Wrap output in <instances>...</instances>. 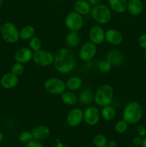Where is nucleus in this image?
Here are the masks:
<instances>
[{"mask_svg":"<svg viewBox=\"0 0 146 147\" xmlns=\"http://www.w3.org/2000/svg\"><path fill=\"white\" fill-rule=\"evenodd\" d=\"M81 41L79 32L70 31L65 37V42L69 47L70 48H75L78 47Z\"/></svg>","mask_w":146,"mask_h":147,"instance_id":"21","label":"nucleus"},{"mask_svg":"<svg viewBox=\"0 0 146 147\" xmlns=\"http://www.w3.org/2000/svg\"><path fill=\"white\" fill-rule=\"evenodd\" d=\"M35 29L31 25L24 26L19 31V37L24 41H29L35 35Z\"/></svg>","mask_w":146,"mask_h":147,"instance_id":"26","label":"nucleus"},{"mask_svg":"<svg viewBox=\"0 0 146 147\" xmlns=\"http://www.w3.org/2000/svg\"><path fill=\"white\" fill-rule=\"evenodd\" d=\"M76 63L75 54L68 47H62L54 54L53 65L58 73L64 75L70 73L75 68Z\"/></svg>","mask_w":146,"mask_h":147,"instance_id":"1","label":"nucleus"},{"mask_svg":"<svg viewBox=\"0 0 146 147\" xmlns=\"http://www.w3.org/2000/svg\"><path fill=\"white\" fill-rule=\"evenodd\" d=\"M141 147H146V138L145 139H143V142H142Z\"/></svg>","mask_w":146,"mask_h":147,"instance_id":"39","label":"nucleus"},{"mask_svg":"<svg viewBox=\"0 0 146 147\" xmlns=\"http://www.w3.org/2000/svg\"><path fill=\"white\" fill-rule=\"evenodd\" d=\"M78 99L82 104L89 105L94 101V93L90 88L86 87L81 90Z\"/></svg>","mask_w":146,"mask_h":147,"instance_id":"23","label":"nucleus"},{"mask_svg":"<svg viewBox=\"0 0 146 147\" xmlns=\"http://www.w3.org/2000/svg\"><path fill=\"white\" fill-rule=\"evenodd\" d=\"M1 25L0 24V34H1Z\"/></svg>","mask_w":146,"mask_h":147,"instance_id":"44","label":"nucleus"},{"mask_svg":"<svg viewBox=\"0 0 146 147\" xmlns=\"http://www.w3.org/2000/svg\"><path fill=\"white\" fill-rule=\"evenodd\" d=\"M33 136L31 132L27 131H24L21 132L19 136V140L20 142L23 144H27L29 142H31L33 140Z\"/></svg>","mask_w":146,"mask_h":147,"instance_id":"31","label":"nucleus"},{"mask_svg":"<svg viewBox=\"0 0 146 147\" xmlns=\"http://www.w3.org/2000/svg\"><path fill=\"white\" fill-rule=\"evenodd\" d=\"M138 44L140 47L146 50V34H142L138 38Z\"/></svg>","mask_w":146,"mask_h":147,"instance_id":"33","label":"nucleus"},{"mask_svg":"<svg viewBox=\"0 0 146 147\" xmlns=\"http://www.w3.org/2000/svg\"><path fill=\"white\" fill-rule=\"evenodd\" d=\"M90 41L96 45H101L105 40V31L100 25H93L89 30Z\"/></svg>","mask_w":146,"mask_h":147,"instance_id":"11","label":"nucleus"},{"mask_svg":"<svg viewBox=\"0 0 146 147\" xmlns=\"http://www.w3.org/2000/svg\"><path fill=\"white\" fill-rule=\"evenodd\" d=\"M33 51L29 47H21L14 53V60L17 63L26 64L32 60Z\"/></svg>","mask_w":146,"mask_h":147,"instance_id":"13","label":"nucleus"},{"mask_svg":"<svg viewBox=\"0 0 146 147\" xmlns=\"http://www.w3.org/2000/svg\"><path fill=\"white\" fill-rule=\"evenodd\" d=\"M127 11L133 16L140 15L143 11V4L141 0H128Z\"/></svg>","mask_w":146,"mask_h":147,"instance_id":"18","label":"nucleus"},{"mask_svg":"<svg viewBox=\"0 0 146 147\" xmlns=\"http://www.w3.org/2000/svg\"><path fill=\"white\" fill-rule=\"evenodd\" d=\"M107 138L100 134L94 135L92 139V143L95 147H107Z\"/></svg>","mask_w":146,"mask_h":147,"instance_id":"27","label":"nucleus"},{"mask_svg":"<svg viewBox=\"0 0 146 147\" xmlns=\"http://www.w3.org/2000/svg\"><path fill=\"white\" fill-rule=\"evenodd\" d=\"M109 7L114 12L122 14L127 11V0H108Z\"/></svg>","mask_w":146,"mask_h":147,"instance_id":"20","label":"nucleus"},{"mask_svg":"<svg viewBox=\"0 0 146 147\" xmlns=\"http://www.w3.org/2000/svg\"><path fill=\"white\" fill-rule=\"evenodd\" d=\"M107 147H117V142L115 140H110L107 142Z\"/></svg>","mask_w":146,"mask_h":147,"instance_id":"37","label":"nucleus"},{"mask_svg":"<svg viewBox=\"0 0 146 147\" xmlns=\"http://www.w3.org/2000/svg\"><path fill=\"white\" fill-rule=\"evenodd\" d=\"M3 139H4V136H3L1 132H0V143H1V142L3 141Z\"/></svg>","mask_w":146,"mask_h":147,"instance_id":"40","label":"nucleus"},{"mask_svg":"<svg viewBox=\"0 0 146 147\" xmlns=\"http://www.w3.org/2000/svg\"><path fill=\"white\" fill-rule=\"evenodd\" d=\"M84 20L81 14L75 11H70L64 19V25L69 31L79 32L83 27Z\"/></svg>","mask_w":146,"mask_h":147,"instance_id":"7","label":"nucleus"},{"mask_svg":"<svg viewBox=\"0 0 146 147\" xmlns=\"http://www.w3.org/2000/svg\"><path fill=\"white\" fill-rule=\"evenodd\" d=\"M128 123L125 121V120L122 119V120L118 121L117 123L115 125V130L117 134H123L127 130L128 128Z\"/></svg>","mask_w":146,"mask_h":147,"instance_id":"30","label":"nucleus"},{"mask_svg":"<svg viewBox=\"0 0 146 147\" xmlns=\"http://www.w3.org/2000/svg\"><path fill=\"white\" fill-rule=\"evenodd\" d=\"M29 48L34 53L42 49V42L39 37L34 36L29 40Z\"/></svg>","mask_w":146,"mask_h":147,"instance_id":"28","label":"nucleus"},{"mask_svg":"<svg viewBox=\"0 0 146 147\" xmlns=\"http://www.w3.org/2000/svg\"><path fill=\"white\" fill-rule=\"evenodd\" d=\"M1 4H2V0H0V7H1Z\"/></svg>","mask_w":146,"mask_h":147,"instance_id":"42","label":"nucleus"},{"mask_svg":"<svg viewBox=\"0 0 146 147\" xmlns=\"http://www.w3.org/2000/svg\"><path fill=\"white\" fill-rule=\"evenodd\" d=\"M82 83L83 82L81 78L78 77V76H72V77L69 78L66 81V88L71 91H76L81 88V87L82 86Z\"/></svg>","mask_w":146,"mask_h":147,"instance_id":"24","label":"nucleus"},{"mask_svg":"<svg viewBox=\"0 0 146 147\" xmlns=\"http://www.w3.org/2000/svg\"><path fill=\"white\" fill-rule=\"evenodd\" d=\"M116 113L117 112H116L115 109L111 105L102 107L101 111H100L102 118L107 121H110L113 120L115 118Z\"/></svg>","mask_w":146,"mask_h":147,"instance_id":"25","label":"nucleus"},{"mask_svg":"<svg viewBox=\"0 0 146 147\" xmlns=\"http://www.w3.org/2000/svg\"><path fill=\"white\" fill-rule=\"evenodd\" d=\"M83 121V111L79 108H74L68 112L66 117V123L70 127L79 126Z\"/></svg>","mask_w":146,"mask_h":147,"instance_id":"12","label":"nucleus"},{"mask_svg":"<svg viewBox=\"0 0 146 147\" xmlns=\"http://www.w3.org/2000/svg\"><path fill=\"white\" fill-rule=\"evenodd\" d=\"M60 98L64 104L67 106H73L77 104L78 102V96L73 91L71 90H65L60 95Z\"/></svg>","mask_w":146,"mask_h":147,"instance_id":"22","label":"nucleus"},{"mask_svg":"<svg viewBox=\"0 0 146 147\" xmlns=\"http://www.w3.org/2000/svg\"><path fill=\"white\" fill-rule=\"evenodd\" d=\"M105 40L114 46H118L123 42V36L120 31L115 29H109L105 31Z\"/></svg>","mask_w":146,"mask_h":147,"instance_id":"15","label":"nucleus"},{"mask_svg":"<svg viewBox=\"0 0 146 147\" xmlns=\"http://www.w3.org/2000/svg\"><path fill=\"white\" fill-rule=\"evenodd\" d=\"M52 1H62V0H52Z\"/></svg>","mask_w":146,"mask_h":147,"instance_id":"43","label":"nucleus"},{"mask_svg":"<svg viewBox=\"0 0 146 147\" xmlns=\"http://www.w3.org/2000/svg\"><path fill=\"white\" fill-rule=\"evenodd\" d=\"M24 147H44L43 146L42 144L37 140H32L31 142H29V143L26 144Z\"/></svg>","mask_w":146,"mask_h":147,"instance_id":"34","label":"nucleus"},{"mask_svg":"<svg viewBox=\"0 0 146 147\" xmlns=\"http://www.w3.org/2000/svg\"><path fill=\"white\" fill-rule=\"evenodd\" d=\"M101 114L97 108L89 106L83 111V121L88 126H95L100 121Z\"/></svg>","mask_w":146,"mask_h":147,"instance_id":"9","label":"nucleus"},{"mask_svg":"<svg viewBox=\"0 0 146 147\" xmlns=\"http://www.w3.org/2000/svg\"><path fill=\"white\" fill-rule=\"evenodd\" d=\"M84 147H87V146H84Z\"/></svg>","mask_w":146,"mask_h":147,"instance_id":"46","label":"nucleus"},{"mask_svg":"<svg viewBox=\"0 0 146 147\" xmlns=\"http://www.w3.org/2000/svg\"><path fill=\"white\" fill-rule=\"evenodd\" d=\"M34 139L37 141H42L49 137L50 135V129L46 125H38L31 131Z\"/></svg>","mask_w":146,"mask_h":147,"instance_id":"17","label":"nucleus"},{"mask_svg":"<svg viewBox=\"0 0 146 147\" xmlns=\"http://www.w3.org/2000/svg\"><path fill=\"white\" fill-rule=\"evenodd\" d=\"M133 144H134L135 146H140L142 144V142H143V139L140 137H139V136H136V137H135L134 139H133Z\"/></svg>","mask_w":146,"mask_h":147,"instance_id":"36","label":"nucleus"},{"mask_svg":"<svg viewBox=\"0 0 146 147\" xmlns=\"http://www.w3.org/2000/svg\"><path fill=\"white\" fill-rule=\"evenodd\" d=\"M88 2L91 4L92 6H94V5H97V4H100V1L102 0H87Z\"/></svg>","mask_w":146,"mask_h":147,"instance_id":"38","label":"nucleus"},{"mask_svg":"<svg viewBox=\"0 0 146 147\" xmlns=\"http://www.w3.org/2000/svg\"><path fill=\"white\" fill-rule=\"evenodd\" d=\"M90 14L94 22L98 24H106L110 21L112 17L111 9L105 4H98L92 7Z\"/></svg>","mask_w":146,"mask_h":147,"instance_id":"4","label":"nucleus"},{"mask_svg":"<svg viewBox=\"0 0 146 147\" xmlns=\"http://www.w3.org/2000/svg\"><path fill=\"white\" fill-rule=\"evenodd\" d=\"M44 88L51 95H61L66 90L65 83L62 79L56 77L49 78L44 83Z\"/></svg>","mask_w":146,"mask_h":147,"instance_id":"6","label":"nucleus"},{"mask_svg":"<svg viewBox=\"0 0 146 147\" xmlns=\"http://www.w3.org/2000/svg\"><path fill=\"white\" fill-rule=\"evenodd\" d=\"M24 64H21V63L16 62V63L13 65L12 67H11V72L14 73V74L17 75V76H21V75L24 73Z\"/></svg>","mask_w":146,"mask_h":147,"instance_id":"32","label":"nucleus"},{"mask_svg":"<svg viewBox=\"0 0 146 147\" xmlns=\"http://www.w3.org/2000/svg\"><path fill=\"white\" fill-rule=\"evenodd\" d=\"M114 98V90L111 85L103 84L94 93V102L100 107L110 105Z\"/></svg>","mask_w":146,"mask_h":147,"instance_id":"3","label":"nucleus"},{"mask_svg":"<svg viewBox=\"0 0 146 147\" xmlns=\"http://www.w3.org/2000/svg\"><path fill=\"white\" fill-rule=\"evenodd\" d=\"M144 1H146V0H144Z\"/></svg>","mask_w":146,"mask_h":147,"instance_id":"45","label":"nucleus"},{"mask_svg":"<svg viewBox=\"0 0 146 147\" xmlns=\"http://www.w3.org/2000/svg\"><path fill=\"white\" fill-rule=\"evenodd\" d=\"M54 55L47 50H40L33 53L32 60L40 67H47L53 64Z\"/></svg>","mask_w":146,"mask_h":147,"instance_id":"8","label":"nucleus"},{"mask_svg":"<svg viewBox=\"0 0 146 147\" xmlns=\"http://www.w3.org/2000/svg\"><path fill=\"white\" fill-rule=\"evenodd\" d=\"M143 56H144V57H145V58L146 59V50H145V51L144 54H143Z\"/></svg>","mask_w":146,"mask_h":147,"instance_id":"41","label":"nucleus"},{"mask_svg":"<svg viewBox=\"0 0 146 147\" xmlns=\"http://www.w3.org/2000/svg\"><path fill=\"white\" fill-rule=\"evenodd\" d=\"M136 131L137 132V134H138L140 136H143L145 135L146 129L143 125H139V126H137V127H136Z\"/></svg>","mask_w":146,"mask_h":147,"instance_id":"35","label":"nucleus"},{"mask_svg":"<svg viewBox=\"0 0 146 147\" xmlns=\"http://www.w3.org/2000/svg\"><path fill=\"white\" fill-rule=\"evenodd\" d=\"M1 37L7 43L14 44L20 39L19 31L12 22H6L1 26Z\"/></svg>","mask_w":146,"mask_h":147,"instance_id":"5","label":"nucleus"},{"mask_svg":"<svg viewBox=\"0 0 146 147\" xmlns=\"http://www.w3.org/2000/svg\"><path fill=\"white\" fill-rule=\"evenodd\" d=\"M106 60H108L113 66H120L124 63L125 55L120 50L113 49L107 53Z\"/></svg>","mask_w":146,"mask_h":147,"instance_id":"14","label":"nucleus"},{"mask_svg":"<svg viewBox=\"0 0 146 147\" xmlns=\"http://www.w3.org/2000/svg\"><path fill=\"white\" fill-rule=\"evenodd\" d=\"M97 45L89 41L84 43L79 50V57L82 61H91L97 54Z\"/></svg>","mask_w":146,"mask_h":147,"instance_id":"10","label":"nucleus"},{"mask_svg":"<svg viewBox=\"0 0 146 147\" xmlns=\"http://www.w3.org/2000/svg\"><path fill=\"white\" fill-rule=\"evenodd\" d=\"M74 9L82 16L87 15L90 14L92 5L87 0H77L74 4Z\"/></svg>","mask_w":146,"mask_h":147,"instance_id":"19","label":"nucleus"},{"mask_svg":"<svg viewBox=\"0 0 146 147\" xmlns=\"http://www.w3.org/2000/svg\"><path fill=\"white\" fill-rule=\"evenodd\" d=\"M113 68V65L107 60H104L100 63L98 65V70L102 73H108Z\"/></svg>","mask_w":146,"mask_h":147,"instance_id":"29","label":"nucleus"},{"mask_svg":"<svg viewBox=\"0 0 146 147\" xmlns=\"http://www.w3.org/2000/svg\"><path fill=\"white\" fill-rule=\"evenodd\" d=\"M19 78L17 75L13 73H7L1 77L0 83L5 89H12L18 85Z\"/></svg>","mask_w":146,"mask_h":147,"instance_id":"16","label":"nucleus"},{"mask_svg":"<svg viewBox=\"0 0 146 147\" xmlns=\"http://www.w3.org/2000/svg\"><path fill=\"white\" fill-rule=\"evenodd\" d=\"M143 116V107L136 101H131L125 106L123 111V119L128 124H136Z\"/></svg>","mask_w":146,"mask_h":147,"instance_id":"2","label":"nucleus"}]
</instances>
